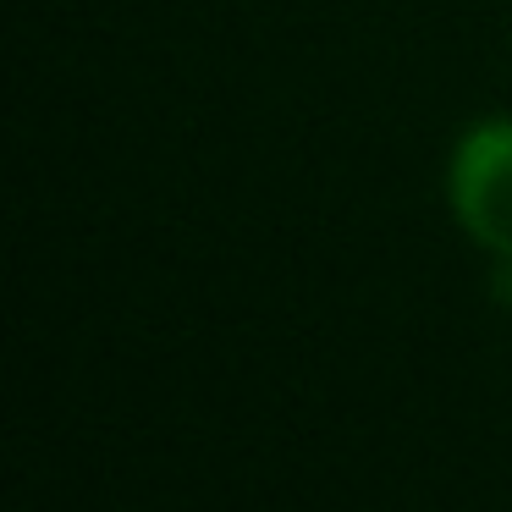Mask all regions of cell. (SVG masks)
Wrapping results in <instances>:
<instances>
[{
	"mask_svg": "<svg viewBox=\"0 0 512 512\" xmlns=\"http://www.w3.org/2000/svg\"><path fill=\"white\" fill-rule=\"evenodd\" d=\"M446 204L485 254L512 259V116H485L452 144Z\"/></svg>",
	"mask_w": 512,
	"mask_h": 512,
	"instance_id": "1",
	"label": "cell"
}]
</instances>
